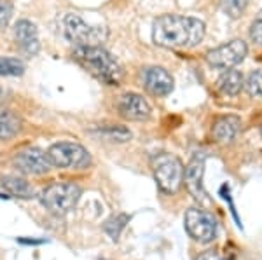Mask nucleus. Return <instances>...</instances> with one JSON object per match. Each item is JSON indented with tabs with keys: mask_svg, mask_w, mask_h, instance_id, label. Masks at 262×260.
Returning a JSON list of instances; mask_svg holds the SVG:
<instances>
[{
	"mask_svg": "<svg viewBox=\"0 0 262 260\" xmlns=\"http://www.w3.org/2000/svg\"><path fill=\"white\" fill-rule=\"evenodd\" d=\"M12 37L18 45L21 53H25L27 56H35L40 49L39 42V32L37 27L28 19H19L16 21L14 28H12Z\"/></svg>",
	"mask_w": 262,
	"mask_h": 260,
	"instance_id": "12",
	"label": "nucleus"
},
{
	"mask_svg": "<svg viewBox=\"0 0 262 260\" xmlns=\"http://www.w3.org/2000/svg\"><path fill=\"white\" fill-rule=\"evenodd\" d=\"M150 168L154 173L156 183L164 194H175L184 183L185 168L177 156L170 152L154 154L150 159Z\"/></svg>",
	"mask_w": 262,
	"mask_h": 260,
	"instance_id": "4",
	"label": "nucleus"
},
{
	"mask_svg": "<svg viewBox=\"0 0 262 260\" xmlns=\"http://www.w3.org/2000/svg\"><path fill=\"white\" fill-rule=\"evenodd\" d=\"M81 187L74 182H56L51 183L40 192L39 199L42 206L49 209L54 215H65L70 209L75 208V204L81 199Z\"/></svg>",
	"mask_w": 262,
	"mask_h": 260,
	"instance_id": "5",
	"label": "nucleus"
},
{
	"mask_svg": "<svg viewBox=\"0 0 262 260\" xmlns=\"http://www.w3.org/2000/svg\"><path fill=\"white\" fill-rule=\"evenodd\" d=\"M116 108H117V114L124 117L126 121H137V123L147 121L152 112L149 102L142 94L137 93L121 94L116 102Z\"/></svg>",
	"mask_w": 262,
	"mask_h": 260,
	"instance_id": "11",
	"label": "nucleus"
},
{
	"mask_svg": "<svg viewBox=\"0 0 262 260\" xmlns=\"http://www.w3.org/2000/svg\"><path fill=\"white\" fill-rule=\"evenodd\" d=\"M126 222H128V217L126 215H119V217H112L111 220L105 224V232L108 234V236L112 238V240H117L119 238V234H121V230L124 229V225H126Z\"/></svg>",
	"mask_w": 262,
	"mask_h": 260,
	"instance_id": "22",
	"label": "nucleus"
},
{
	"mask_svg": "<svg viewBox=\"0 0 262 260\" xmlns=\"http://www.w3.org/2000/svg\"><path fill=\"white\" fill-rule=\"evenodd\" d=\"M25 72V63L19 58L0 56V77H16Z\"/></svg>",
	"mask_w": 262,
	"mask_h": 260,
	"instance_id": "18",
	"label": "nucleus"
},
{
	"mask_svg": "<svg viewBox=\"0 0 262 260\" xmlns=\"http://www.w3.org/2000/svg\"><path fill=\"white\" fill-rule=\"evenodd\" d=\"M203 175H205V159L196 156L187 164L184 171V182L187 185L189 192L194 196V199H205L206 192L203 188Z\"/></svg>",
	"mask_w": 262,
	"mask_h": 260,
	"instance_id": "13",
	"label": "nucleus"
},
{
	"mask_svg": "<svg viewBox=\"0 0 262 260\" xmlns=\"http://www.w3.org/2000/svg\"><path fill=\"white\" fill-rule=\"evenodd\" d=\"M184 225L189 236L198 243H212L217 236V222L205 209L189 208L185 211Z\"/></svg>",
	"mask_w": 262,
	"mask_h": 260,
	"instance_id": "7",
	"label": "nucleus"
},
{
	"mask_svg": "<svg viewBox=\"0 0 262 260\" xmlns=\"http://www.w3.org/2000/svg\"><path fill=\"white\" fill-rule=\"evenodd\" d=\"M2 187L6 188L9 194L16 196V198H21V199L33 198V187L25 178H19V177H4L2 178Z\"/></svg>",
	"mask_w": 262,
	"mask_h": 260,
	"instance_id": "17",
	"label": "nucleus"
},
{
	"mask_svg": "<svg viewBox=\"0 0 262 260\" xmlns=\"http://www.w3.org/2000/svg\"><path fill=\"white\" fill-rule=\"evenodd\" d=\"M12 164L19 173L25 175H44L53 168L48 152L39 147H27L16 152L12 157Z\"/></svg>",
	"mask_w": 262,
	"mask_h": 260,
	"instance_id": "9",
	"label": "nucleus"
},
{
	"mask_svg": "<svg viewBox=\"0 0 262 260\" xmlns=\"http://www.w3.org/2000/svg\"><path fill=\"white\" fill-rule=\"evenodd\" d=\"M250 0H221L222 11L226 12L229 18H239L247 9Z\"/></svg>",
	"mask_w": 262,
	"mask_h": 260,
	"instance_id": "20",
	"label": "nucleus"
},
{
	"mask_svg": "<svg viewBox=\"0 0 262 260\" xmlns=\"http://www.w3.org/2000/svg\"><path fill=\"white\" fill-rule=\"evenodd\" d=\"M250 40L255 45H262V11L255 16L250 27Z\"/></svg>",
	"mask_w": 262,
	"mask_h": 260,
	"instance_id": "24",
	"label": "nucleus"
},
{
	"mask_svg": "<svg viewBox=\"0 0 262 260\" xmlns=\"http://www.w3.org/2000/svg\"><path fill=\"white\" fill-rule=\"evenodd\" d=\"M140 84L142 87L154 98H164L173 91L171 74L163 66H145L140 72Z\"/></svg>",
	"mask_w": 262,
	"mask_h": 260,
	"instance_id": "10",
	"label": "nucleus"
},
{
	"mask_svg": "<svg viewBox=\"0 0 262 260\" xmlns=\"http://www.w3.org/2000/svg\"><path fill=\"white\" fill-rule=\"evenodd\" d=\"M12 14H14V6L11 0H0V30L9 25Z\"/></svg>",
	"mask_w": 262,
	"mask_h": 260,
	"instance_id": "23",
	"label": "nucleus"
},
{
	"mask_svg": "<svg viewBox=\"0 0 262 260\" xmlns=\"http://www.w3.org/2000/svg\"><path fill=\"white\" fill-rule=\"evenodd\" d=\"M72 58L88 74L105 86H121L124 81V68L103 45L74 48Z\"/></svg>",
	"mask_w": 262,
	"mask_h": 260,
	"instance_id": "2",
	"label": "nucleus"
},
{
	"mask_svg": "<svg viewBox=\"0 0 262 260\" xmlns=\"http://www.w3.org/2000/svg\"><path fill=\"white\" fill-rule=\"evenodd\" d=\"M242 129V119L236 115H222L215 119L212 126V135L217 144H231Z\"/></svg>",
	"mask_w": 262,
	"mask_h": 260,
	"instance_id": "14",
	"label": "nucleus"
},
{
	"mask_svg": "<svg viewBox=\"0 0 262 260\" xmlns=\"http://www.w3.org/2000/svg\"><path fill=\"white\" fill-rule=\"evenodd\" d=\"M243 87L252 98L262 96V70H253L243 81Z\"/></svg>",
	"mask_w": 262,
	"mask_h": 260,
	"instance_id": "19",
	"label": "nucleus"
},
{
	"mask_svg": "<svg viewBox=\"0 0 262 260\" xmlns=\"http://www.w3.org/2000/svg\"><path fill=\"white\" fill-rule=\"evenodd\" d=\"M21 131V117L0 105V140H11Z\"/></svg>",
	"mask_w": 262,
	"mask_h": 260,
	"instance_id": "16",
	"label": "nucleus"
},
{
	"mask_svg": "<svg viewBox=\"0 0 262 260\" xmlns=\"http://www.w3.org/2000/svg\"><path fill=\"white\" fill-rule=\"evenodd\" d=\"M206 27L192 16L163 14L154 21L152 40L164 49H192L205 39Z\"/></svg>",
	"mask_w": 262,
	"mask_h": 260,
	"instance_id": "1",
	"label": "nucleus"
},
{
	"mask_svg": "<svg viewBox=\"0 0 262 260\" xmlns=\"http://www.w3.org/2000/svg\"><path fill=\"white\" fill-rule=\"evenodd\" d=\"M196 260H236V258L232 257V255L222 253V251L210 250V251H205V253H201Z\"/></svg>",
	"mask_w": 262,
	"mask_h": 260,
	"instance_id": "25",
	"label": "nucleus"
},
{
	"mask_svg": "<svg viewBox=\"0 0 262 260\" xmlns=\"http://www.w3.org/2000/svg\"><path fill=\"white\" fill-rule=\"evenodd\" d=\"M243 75L238 70H224L221 77L217 79V91L222 96H238L239 91L243 89Z\"/></svg>",
	"mask_w": 262,
	"mask_h": 260,
	"instance_id": "15",
	"label": "nucleus"
},
{
	"mask_svg": "<svg viewBox=\"0 0 262 260\" xmlns=\"http://www.w3.org/2000/svg\"><path fill=\"white\" fill-rule=\"evenodd\" d=\"M101 133L112 141H128L131 138V131L124 126H107V128H101Z\"/></svg>",
	"mask_w": 262,
	"mask_h": 260,
	"instance_id": "21",
	"label": "nucleus"
},
{
	"mask_svg": "<svg viewBox=\"0 0 262 260\" xmlns=\"http://www.w3.org/2000/svg\"><path fill=\"white\" fill-rule=\"evenodd\" d=\"M2 96H4V89H0V102H2Z\"/></svg>",
	"mask_w": 262,
	"mask_h": 260,
	"instance_id": "26",
	"label": "nucleus"
},
{
	"mask_svg": "<svg viewBox=\"0 0 262 260\" xmlns=\"http://www.w3.org/2000/svg\"><path fill=\"white\" fill-rule=\"evenodd\" d=\"M247 53H248L247 44H245L242 39H234L212 49V51H208L205 60L210 66H213V68L229 70L232 66L239 65V63L245 60Z\"/></svg>",
	"mask_w": 262,
	"mask_h": 260,
	"instance_id": "8",
	"label": "nucleus"
},
{
	"mask_svg": "<svg viewBox=\"0 0 262 260\" xmlns=\"http://www.w3.org/2000/svg\"><path fill=\"white\" fill-rule=\"evenodd\" d=\"M51 164L61 170H88L91 166V154L77 141H58L48 150Z\"/></svg>",
	"mask_w": 262,
	"mask_h": 260,
	"instance_id": "6",
	"label": "nucleus"
},
{
	"mask_svg": "<svg viewBox=\"0 0 262 260\" xmlns=\"http://www.w3.org/2000/svg\"><path fill=\"white\" fill-rule=\"evenodd\" d=\"M61 32L67 40L74 44V48L86 45H101L108 37L107 28L93 27L86 23L77 12H69L61 18Z\"/></svg>",
	"mask_w": 262,
	"mask_h": 260,
	"instance_id": "3",
	"label": "nucleus"
}]
</instances>
